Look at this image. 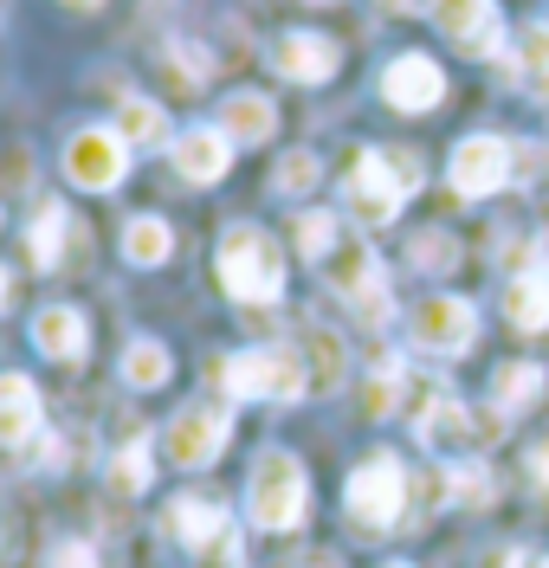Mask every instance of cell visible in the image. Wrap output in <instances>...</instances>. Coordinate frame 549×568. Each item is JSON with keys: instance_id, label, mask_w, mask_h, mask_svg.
Wrapping results in <instances>:
<instances>
[{"instance_id": "cell-1", "label": "cell", "mask_w": 549, "mask_h": 568, "mask_svg": "<svg viewBox=\"0 0 549 568\" xmlns=\"http://www.w3.org/2000/svg\"><path fill=\"white\" fill-rule=\"evenodd\" d=\"M220 284L240 304H272L285 297V246L265 226H233L220 233Z\"/></svg>"}, {"instance_id": "cell-2", "label": "cell", "mask_w": 549, "mask_h": 568, "mask_svg": "<svg viewBox=\"0 0 549 568\" xmlns=\"http://www.w3.org/2000/svg\"><path fill=\"white\" fill-rule=\"evenodd\" d=\"M246 510H253L258 530H297L304 510H311V478H304V459L297 453H258L253 465V485H246Z\"/></svg>"}, {"instance_id": "cell-3", "label": "cell", "mask_w": 549, "mask_h": 568, "mask_svg": "<svg viewBox=\"0 0 549 568\" xmlns=\"http://www.w3.org/2000/svg\"><path fill=\"white\" fill-rule=\"evenodd\" d=\"M220 388L233 400H304L311 394V375L292 349H246L220 362Z\"/></svg>"}, {"instance_id": "cell-4", "label": "cell", "mask_w": 549, "mask_h": 568, "mask_svg": "<svg viewBox=\"0 0 549 568\" xmlns=\"http://www.w3.org/2000/svg\"><path fill=\"white\" fill-rule=\"evenodd\" d=\"M420 187V169H414V155H395V169H388V155L382 149H363L356 155V169H349V220H368V226H382V220H395L401 201Z\"/></svg>"}, {"instance_id": "cell-5", "label": "cell", "mask_w": 549, "mask_h": 568, "mask_svg": "<svg viewBox=\"0 0 549 568\" xmlns=\"http://www.w3.org/2000/svg\"><path fill=\"white\" fill-rule=\"evenodd\" d=\"M343 504H349V517L363 524L368 536L375 530H395L407 517V471L395 453H375V459H363L356 471H349V491H343Z\"/></svg>"}, {"instance_id": "cell-6", "label": "cell", "mask_w": 549, "mask_h": 568, "mask_svg": "<svg viewBox=\"0 0 549 568\" xmlns=\"http://www.w3.org/2000/svg\"><path fill=\"white\" fill-rule=\"evenodd\" d=\"M329 284H336V297H343L368 329L388 323V272H382V258H375L368 240H349V233L336 240V252H329Z\"/></svg>"}, {"instance_id": "cell-7", "label": "cell", "mask_w": 549, "mask_h": 568, "mask_svg": "<svg viewBox=\"0 0 549 568\" xmlns=\"http://www.w3.org/2000/svg\"><path fill=\"white\" fill-rule=\"evenodd\" d=\"M407 336H414V349H427V355H466L478 343V311L466 304V297L434 291V297H420V304H414Z\"/></svg>"}, {"instance_id": "cell-8", "label": "cell", "mask_w": 549, "mask_h": 568, "mask_svg": "<svg viewBox=\"0 0 549 568\" xmlns=\"http://www.w3.org/2000/svg\"><path fill=\"white\" fill-rule=\"evenodd\" d=\"M446 175H453V194L491 201L498 187H511V142L505 136H466L459 149H453Z\"/></svg>"}, {"instance_id": "cell-9", "label": "cell", "mask_w": 549, "mask_h": 568, "mask_svg": "<svg viewBox=\"0 0 549 568\" xmlns=\"http://www.w3.org/2000/svg\"><path fill=\"white\" fill-rule=\"evenodd\" d=\"M226 433H233L226 407H182L169 420V433H162V446H169V459L182 471H207L220 459V446H226Z\"/></svg>"}, {"instance_id": "cell-10", "label": "cell", "mask_w": 549, "mask_h": 568, "mask_svg": "<svg viewBox=\"0 0 549 568\" xmlns=\"http://www.w3.org/2000/svg\"><path fill=\"white\" fill-rule=\"evenodd\" d=\"M123 169H130V155H123V136L116 130H78L65 142V175L84 194H110L123 181Z\"/></svg>"}, {"instance_id": "cell-11", "label": "cell", "mask_w": 549, "mask_h": 568, "mask_svg": "<svg viewBox=\"0 0 549 568\" xmlns=\"http://www.w3.org/2000/svg\"><path fill=\"white\" fill-rule=\"evenodd\" d=\"M414 433H420V446H434V453H453V446H478V439H498L505 426L498 420H478L472 407H459L453 394H434L420 414H414Z\"/></svg>"}, {"instance_id": "cell-12", "label": "cell", "mask_w": 549, "mask_h": 568, "mask_svg": "<svg viewBox=\"0 0 549 568\" xmlns=\"http://www.w3.org/2000/svg\"><path fill=\"white\" fill-rule=\"evenodd\" d=\"M382 98L395 110H407V116H420V110H434L439 98H446V71H439L427 52H401L395 65L382 71Z\"/></svg>"}, {"instance_id": "cell-13", "label": "cell", "mask_w": 549, "mask_h": 568, "mask_svg": "<svg viewBox=\"0 0 549 568\" xmlns=\"http://www.w3.org/2000/svg\"><path fill=\"white\" fill-rule=\"evenodd\" d=\"M336 39L324 33H278L272 39V71L278 78H292V84H324V78H336Z\"/></svg>"}, {"instance_id": "cell-14", "label": "cell", "mask_w": 549, "mask_h": 568, "mask_svg": "<svg viewBox=\"0 0 549 568\" xmlns=\"http://www.w3.org/2000/svg\"><path fill=\"white\" fill-rule=\"evenodd\" d=\"M169 155H175L182 181H201V187H207V181H220L226 169H233V136H226L220 123H194V130H182V136H175V149H169Z\"/></svg>"}, {"instance_id": "cell-15", "label": "cell", "mask_w": 549, "mask_h": 568, "mask_svg": "<svg viewBox=\"0 0 549 568\" xmlns=\"http://www.w3.org/2000/svg\"><path fill=\"white\" fill-rule=\"evenodd\" d=\"M434 20L453 45H466L478 59L498 52V13H491V0H434Z\"/></svg>"}, {"instance_id": "cell-16", "label": "cell", "mask_w": 549, "mask_h": 568, "mask_svg": "<svg viewBox=\"0 0 549 568\" xmlns=\"http://www.w3.org/2000/svg\"><path fill=\"white\" fill-rule=\"evenodd\" d=\"M33 343H39V355H52V362H84L91 329H84V317H78L72 304H45L33 317Z\"/></svg>"}, {"instance_id": "cell-17", "label": "cell", "mask_w": 549, "mask_h": 568, "mask_svg": "<svg viewBox=\"0 0 549 568\" xmlns=\"http://www.w3.org/2000/svg\"><path fill=\"white\" fill-rule=\"evenodd\" d=\"M39 433V388L27 375H0V446H27Z\"/></svg>"}, {"instance_id": "cell-18", "label": "cell", "mask_w": 549, "mask_h": 568, "mask_svg": "<svg viewBox=\"0 0 549 568\" xmlns=\"http://www.w3.org/2000/svg\"><path fill=\"white\" fill-rule=\"evenodd\" d=\"M226 524H233V517H226V504H214V497L187 491V497L169 504V536H175L182 549H201V542H207L214 530H226Z\"/></svg>"}, {"instance_id": "cell-19", "label": "cell", "mask_w": 549, "mask_h": 568, "mask_svg": "<svg viewBox=\"0 0 549 568\" xmlns=\"http://www.w3.org/2000/svg\"><path fill=\"white\" fill-rule=\"evenodd\" d=\"M272 116H278V110H272L265 91H233V98L220 104V130L233 142H265L272 136Z\"/></svg>"}, {"instance_id": "cell-20", "label": "cell", "mask_w": 549, "mask_h": 568, "mask_svg": "<svg viewBox=\"0 0 549 568\" xmlns=\"http://www.w3.org/2000/svg\"><path fill=\"white\" fill-rule=\"evenodd\" d=\"M511 65H517V84L530 91V98H549V27L543 20H530L511 45Z\"/></svg>"}, {"instance_id": "cell-21", "label": "cell", "mask_w": 549, "mask_h": 568, "mask_svg": "<svg viewBox=\"0 0 549 568\" xmlns=\"http://www.w3.org/2000/svg\"><path fill=\"white\" fill-rule=\"evenodd\" d=\"M169 252H175V233H169V220H155V213H136L130 226H123V258L130 265H169Z\"/></svg>"}, {"instance_id": "cell-22", "label": "cell", "mask_w": 549, "mask_h": 568, "mask_svg": "<svg viewBox=\"0 0 549 568\" xmlns=\"http://www.w3.org/2000/svg\"><path fill=\"white\" fill-rule=\"evenodd\" d=\"M65 233H72V213L59 207V201H45V207H39V220H33V240H27V258H33L39 272H52V265H59Z\"/></svg>"}, {"instance_id": "cell-23", "label": "cell", "mask_w": 549, "mask_h": 568, "mask_svg": "<svg viewBox=\"0 0 549 568\" xmlns=\"http://www.w3.org/2000/svg\"><path fill=\"white\" fill-rule=\"evenodd\" d=\"M116 136L130 142V149H155V142L169 136L162 104H149V98H123V110H116Z\"/></svg>"}, {"instance_id": "cell-24", "label": "cell", "mask_w": 549, "mask_h": 568, "mask_svg": "<svg viewBox=\"0 0 549 568\" xmlns=\"http://www.w3.org/2000/svg\"><path fill=\"white\" fill-rule=\"evenodd\" d=\"M343 368H349V349L329 336V329H311V362H304V375H311V394H329L343 382Z\"/></svg>"}, {"instance_id": "cell-25", "label": "cell", "mask_w": 549, "mask_h": 568, "mask_svg": "<svg viewBox=\"0 0 549 568\" xmlns=\"http://www.w3.org/2000/svg\"><path fill=\"white\" fill-rule=\"evenodd\" d=\"M123 382H130V388H162V382H169V349H162L155 336H136V343L123 349Z\"/></svg>"}, {"instance_id": "cell-26", "label": "cell", "mask_w": 549, "mask_h": 568, "mask_svg": "<svg viewBox=\"0 0 549 568\" xmlns=\"http://www.w3.org/2000/svg\"><path fill=\"white\" fill-rule=\"evenodd\" d=\"M491 394H498L505 414H523L530 400H543V368H537V362H511V368L491 382Z\"/></svg>"}, {"instance_id": "cell-27", "label": "cell", "mask_w": 549, "mask_h": 568, "mask_svg": "<svg viewBox=\"0 0 549 568\" xmlns=\"http://www.w3.org/2000/svg\"><path fill=\"white\" fill-rule=\"evenodd\" d=\"M110 491H123V497L149 491V439H130V446L110 459Z\"/></svg>"}, {"instance_id": "cell-28", "label": "cell", "mask_w": 549, "mask_h": 568, "mask_svg": "<svg viewBox=\"0 0 549 568\" xmlns=\"http://www.w3.org/2000/svg\"><path fill=\"white\" fill-rule=\"evenodd\" d=\"M336 240H343V220H336V213H297V252H304V258H329V252H336Z\"/></svg>"}, {"instance_id": "cell-29", "label": "cell", "mask_w": 549, "mask_h": 568, "mask_svg": "<svg viewBox=\"0 0 549 568\" xmlns=\"http://www.w3.org/2000/svg\"><path fill=\"white\" fill-rule=\"evenodd\" d=\"M317 175H324V169H317V155H311V149H285V162H278L272 187H278V194H311Z\"/></svg>"}, {"instance_id": "cell-30", "label": "cell", "mask_w": 549, "mask_h": 568, "mask_svg": "<svg viewBox=\"0 0 549 568\" xmlns=\"http://www.w3.org/2000/svg\"><path fill=\"white\" fill-rule=\"evenodd\" d=\"M407 258H414L420 272H453V265H459V240H453V233H414Z\"/></svg>"}, {"instance_id": "cell-31", "label": "cell", "mask_w": 549, "mask_h": 568, "mask_svg": "<svg viewBox=\"0 0 549 568\" xmlns=\"http://www.w3.org/2000/svg\"><path fill=\"white\" fill-rule=\"evenodd\" d=\"M246 562V549H240V530L226 524V530H214L201 549H194V568H240Z\"/></svg>"}, {"instance_id": "cell-32", "label": "cell", "mask_w": 549, "mask_h": 568, "mask_svg": "<svg viewBox=\"0 0 549 568\" xmlns=\"http://www.w3.org/2000/svg\"><path fill=\"white\" fill-rule=\"evenodd\" d=\"M401 362H382L375 368V382H368V394H363V407L368 414H395V400H401Z\"/></svg>"}, {"instance_id": "cell-33", "label": "cell", "mask_w": 549, "mask_h": 568, "mask_svg": "<svg viewBox=\"0 0 549 568\" xmlns=\"http://www.w3.org/2000/svg\"><path fill=\"white\" fill-rule=\"evenodd\" d=\"M543 175H549V149L543 142H511V181L530 187V181H543Z\"/></svg>"}, {"instance_id": "cell-34", "label": "cell", "mask_w": 549, "mask_h": 568, "mask_svg": "<svg viewBox=\"0 0 549 568\" xmlns=\"http://www.w3.org/2000/svg\"><path fill=\"white\" fill-rule=\"evenodd\" d=\"M446 491H453V504H485L491 497V478L478 465H459V471H446Z\"/></svg>"}, {"instance_id": "cell-35", "label": "cell", "mask_w": 549, "mask_h": 568, "mask_svg": "<svg viewBox=\"0 0 549 568\" xmlns=\"http://www.w3.org/2000/svg\"><path fill=\"white\" fill-rule=\"evenodd\" d=\"M45 568H98V549L91 542H52Z\"/></svg>"}, {"instance_id": "cell-36", "label": "cell", "mask_w": 549, "mask_h": 568, "mask_svg": "<svg viewBox=\"0 0 549 568\" xmlns=\"http://www.w3.org/2000/svg\"><path fill=\"white\" fill-rule=\"evenodd\" d=\"M530 471H537V478H543V485H549V439H543V446H537V453H530Z\"/></svg>"}, {"instance_id": "cell-37", "label": "cell", "mask_w": 549, "mask_h": 568, "mask_svg": "<svg viewBox=\"0 0 549 568\" xmlns=\"http://www.w3.org/2000/svg\"><path fill=\"white\" fill-rule=\"evenodd\" d=\"M7 304H13V272L0 265V311H7Z\"/></svg>"}, {"instance_id": "cell-38", "label": "cell", "mask_w": 549, "mask_h": 568, "mask_svg": "<svg viewBox=\"0 0 549 568\" xmlns=\"http://www.w3.org/2000/svg\"><path fill=\"white\" fill-rule=\"evenodd\" d=\"M505 568H543V562H530L523 549H511V556H505Z\"/></svg>"}, {"instance_id": "cell-39", "label": "cell", "mask_w": 549, "mask_h": 568, "mask_svg": "<svg viewBox=\"0 0 549 568\" xmlns=\"http://www.w3.org/2000/svg\"><path fill=\"white\" fill-rule=\"evenodd\" d=\"M382 7H388V13H414V7H420V0H382Z\"/></svg>"}, {"instance_id": "cell-40", "label": "cell", "mask_w": 549, "mask_h": 568, "mask_svg": "<svg viewBox=\"0 0 549 568\" xmlns=\"http://www.w3.org/2000/svg\"><path fill=\"white\" fill-rule=\"evenodd\" d=\"M65 7H78V13H98V7H104V0H65Z\"/></svg>"}, {"instance_id": "cell-41", "label": "cell", "mask_w": 549, "mask_h": 568, "mask_svg": "<svg viewBox=\"0 0 549 568\" xmlns=\"http://www.w3.org/2000/svg\"><path fill=\"white\" fill-rule=\"evenodd\" d=\"M537 233H543V240H549V207H543V220H537Z\"/></svg>"}, {"instance_id": "cell-42", "label": "cell", "mask_w": 549, "mask_h": 568, "mask_svg": "<svg viewBox=\"0 0 549 568\" xmlns=\"http://www.w3.org/2000/svg\"><path fill=\"white\" fill-rule=\"evenodd\" d=\"M388 568H407V562H388Z\"/></svg>"}, {"instance_id": "cell-43", "label": "cell", "mask_w": 549, "mask_h": 568, "mask_svg": "<svg viewBox=\"0 0 549 568\" xmlns=\"http://www.w3.org/2000/svg\"><path fill=\"white\" fill-rule=\"evenodd\" d=\"M543 568H549V562H543Z\"/></svg>"}]
</instances>
